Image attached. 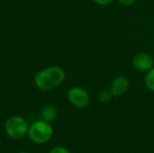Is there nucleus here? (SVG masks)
Segmentation results:
<instances>
[{
    "instance_id": "11",
    "label": "nucleus",
    "mask_w": 154,
    "mask_h": 153,
    "mask_svg": "<svg viewBox=\"0 0 154 153\" xmlns=\"http://www.w3.org/2000/svg\"><path fill=\"white\" fill-rule=\"evenodd\" d=\"M93 1L98 5L105 6V5H108L110 4H112L115 0H93Z\"/></svg>"
},
{
    "instance_id": "9",
    "label": "nucleus",
    "mask_w": 154,
    "mask_h": 153,
    "mask_svg": "<svg viewBox=\"0 0 154 153\" xmlns=\"http://www.w3.org/2000/svg\"><path fill=\"white\" fill-rule=\"evenodd\" d=\"M113 95L110 90H102L98 94V100L102 104H109L113 99Z\"/></svg>"
},
{
    "instance_id": "6",
    "label": "nucleus",
    "mask_w": 154,
    "mask_h": 153,
    "mask_svg": "<svg viewBox=\"0 0 154 153\" xmlns=\"http://www.w3.org/2000/svg\"><path fill=\"white\" fill-rule=\"evenodd\" d=\"M129 87V80L125 77L120 76L113 80L109 90L111 91L114 97H121L128 91Z\"/></svg>"
},
{
    "instance_id": "7",
    "label": "nucleus",
    "mask_w": 154,
    "mask_h": 153,
    "mask_svg": "<svg viewBox=\"0 0 154 153\" xmlns=\"http://www.w3.org/2000/svg\"><path fill=\"white\" fill-rule=\"evenodd\" d=\"M41 118L42 120L45 121V122H48V123H51V122H53L57 116H58V112H57V109L53 106H46L44 107L42 111H41Z\"/></svg>"
},
{
    "instance_id": "10",
    "label": "nucleus",
    "mask_w": 154,
    "mask_h": 153,
    "mask_svg": "<svg viewBox=\"0 0 154 153\" xmlns=\"http://www.w3.org/2000/svg\"><path fill=\"white\" fill-rule=\"evenodd\" d=\"M49 153H71L66 147L63 146H57L51 149Z\"/></svg>"
},
{
    "instance_id": "5",
    "label": "nucleus",
    "mask_w": 154,
    "mask_h": 153,
    "mask_svg": "<svg viewBox=\"0 0 154 153\" xmlns=\"http://www.w3.org/2000/svg\"><path fill=\"white\" fill-rule=\"evenodd\" d=\"M153 58L145 52H141L136 54L133 59V66L139 71H149L153 68Z\"/></svg>"
},
{
    "instance_id": "2",
    "label": "nucleus",
    "mask_w": 154,
    "mask_h": 153,
    "mask_svg": "<svg viewBox=\"0 0 154 153\" xmlns=\"http://www.w3.org/2000/svg\"><path fill=\"white\" fill-rule=\"evenodd\" d=\"M28 136L35 144H45L53 136V129L50 123L43 120L35 121L29 126Z\"/></svg>"
},
{
    "instance_id": "8",
    "label": "nucleus",
    "mask_w": 154,
    "mask_h": 153,
    "mask_svg": "<svg viewBox=\"0 0 154 153\" xmlns=\"http://www.w3.org/2000/svg\"><path fill=\"white\" fill-rule=\"evenodd\" d=\"M144 83H145V87H147V89L154 92V68L151 69L149 71H147Z\"/></svg>"
},
{
    "instance_id": "1",
    "label": "nucleus",
    "mask_w": 154,
    "mask_h": 153,
    "mask_svg": "<svg viewBox=\"0 0 154 153\" xmlns=\"http://www.w3.org/2000/svg\"><path fill=\"white\" fill-rule=\"evenodd\" d=\"M65 77V71L61 68L52 66L40 70L34 77V83L39 89L49 91L60 86Z\"/></svg>"
},
{
    "instance_id": "12",
    "label": "nucleus",
    "mask_w": 154,
    "mask_h": 153,
    "mask_svg": "<svg viewBox=\"0 0 154 153\" xmlns=\"http://www.w3.org/2000/svg\"><path fill=\"white\" fill-rule=\"evenodd\" d=\"M137 0H118V3L124 6H130L134 5Z\"/></svg>"
},
{
    "instance_id": "13",
    "label": "nucleus",
    "mask_w": 154,
    "mask_h": 153,
    "mask_svg": "<svg viewBox=\"0 0 154 153\" xmlns=\"http://www.w3.org/2000/svg\"><path fill=\"white\" fill-rule=\"evenodd\" d=\"M17 153H29V152H27V151H19V152H17Z\"/></svg>"
},
{
    "instance_id": "4",
    "label": "nucleus",
    "mask_w": 154,
    "mask_h": 153,
    "mask_svg": "<svg viewBox=\"0 0 154 153\" xmlns=\"http://www.w3.org/2000/svg\"><path fill=\"white\" fill-rule=\"evenodd\" d=\"M68 99L73 106L83 109L89 105L90 96L86 89L80 87H73L68 92Z\"/></svg>"
},
{
    "instance_id": "3",
    "label": "nucleus",
    "mask_w": 154,
    "mask_h": 153,
    "mask_svg": "<svg viewBox=\"0 0 154 153\" xmlns=\"http://www.w3.org/2000/svg\"><path fill=\"white\" fill-rule=\"evenodd\" d=\"M6 134L14 140H21L28 134L29 126L25 119L14 115L8 118L5 124Z\"/></svg>"
}]
</instances>
